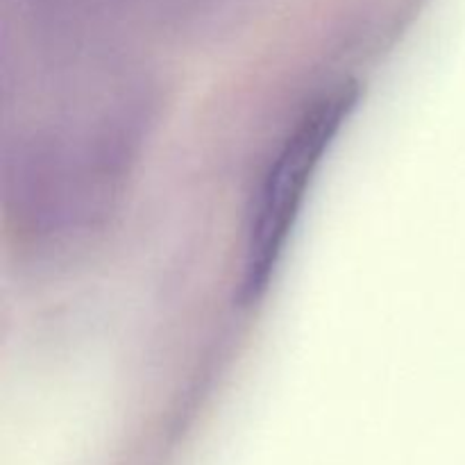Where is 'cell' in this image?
<instances>
[{"instance_id": "1", "label": "cell", "mask_w": 465, "mask_h": 465, "mask_svg": "<svg viewBox=\"0 0 465 465\" xmlns=\"http://www.w3.org/2000/svg\"><path fill=\"white\" fill-rule=\"evenodd\" d=\"M352 103L354 91L350 86L316 100L286 136L275 162L268 168L250 216L243 286L248 298H257L266 291L298 221L313 173L321 166L322 154L343 125Z\"/></svg>"}]
</instances>
